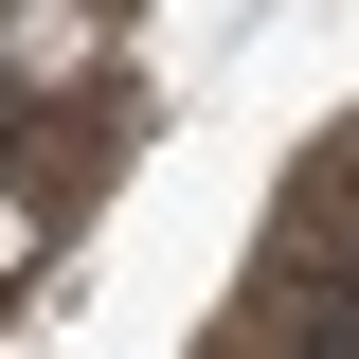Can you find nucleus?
<instances>
[{"mask_svg":"<svg viewBox=\"0 0 359 359\" xmlns=\"http://www.w3.org/2000/svg\"><path fill=\"white\" fill-rule=\"evenodd\" d=\"M0 252H18V198H0Z\"/></svg>","mask_w":359,"mask_h":359,"instance_id":"f257e3e1","label":"nucleus"}]
</instances>
